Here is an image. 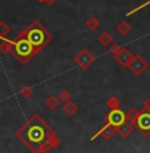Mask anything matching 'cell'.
<instances>
[{
  "label": "cell",
  "mask_w": 150,
  "mask_h": 153,
  "mask_svg": "<svg viewBox=\"0 0 150 153\" xmlns=\"http://www.w3.org/2000/svg\"><path fill=\"white\" fill-rule=\"evenodd\" d=\"M53 132L47 123L40 119L39 114H33L21 128L17 131V137L24 141V144L33 153L36 152H49L47 149L45 140L48 134Z\"/></svg>",
  "instance_id": "1"
},
{
  "label": "cell",
  "mask_w": 150,
  "mask_h": 153,
  "mask_svg": "<svg viewBox=\"0 0 150 153\" xmlns=\"http://www.w3.org/2000/svg\"><path fill=\"white\" fill-rule=\"evenodd\" d=\"M21 36H24L25 39L31 43V45L35 48V51L39 53L40 49L44 48L51 40V35L44 27H41L37 22H33L29 27H27L24 31L20 32Z\"/></svg>",
  "instance_id": "2"
},
{
  "label": "cell",
  "mask_w": 150,
  "mask_h": 153,
  "mask_svg": "<svg viewBox=\"0 0 150 153\" xmlns=\"http://www.w3.org/2000/svg\"><path fill=\"white\" fill-rule=\"evenodd\" d=\"M12 44H13L12 53L21 64H27L29 59H32L37 53L33 47L31 45V43H29L24 36H21L20 33L12 40Z\"/></svg>",
  "instance_id": "3"
},
{
  "label": "cell",
  "mask_w": 150,
  "mask_h": 153,
  "mask_svg": "<svg viewBox=\"0 0 150 153\" xmlns=\"http://www.w3.org/2000/svg\"><path fill=\"white\" fill-rule=\"evenodd\" d=\"M149 67V63L142 57L141 55H133V59H132L130 64H129L128 68L133 72V75L136 76H141Z\"/></svg>",
  "instance_id": "4"
},
{
  "label": "cell",
  "mask_w": 150,
  "mask_h": 153,
  "mask_svg": "<svg viewBox=\"0 0 150 153\" xmlns=\"http://www.w3.org/2000/svg\"><path fill=\"white\" fill-rule=\"evenodd\" d=\"M95 60H96V57L90 53L88 49H81V51L75 56V63L77 64L81 69H88L95 63Z\"/></svg>",
  "instance_id": "5"
},
{
  "label": "cell",
  "mask_w": 150,
  "mask_h": 153,
  "mask_svg": "<svg viewBox=\"0 0 150 153\" xmlns=\"http://www.w3.org/2000/svg\"><path fill=\"white\" fill-rule=\"evenodd\" d=\"M136 129H138L140 133L143 134V136H149L150 134V111L140 112V117L137 120Z\"/></svg>",
  "instance_id": "6"
},
{
  "label": "cell",
  "mask_w": 150,
  "mask_h": 153,
  "mask_svg": "<svg viewBox=\"0 0 150 153\" xmlns=\"http://www.w3.org/2000/svg\"><path fill=\"white\" fill-rule=\"evenodd\" d=\"M105 121L114 125V126H120L122 123L126 121V113H123L121 109L110 111L109 113L105 116Z\"/></svg>",
  "instance_id": "7"
},
{
  "label": "cell",
  "mask_w": 150,
  "mask_h": 153,
  "mask_svg": "<svg viewBox=\"0 0 150 153\" xmlns=\"http://www.w3.org/2000/svg\"><path fill=\"white\" fill-rule=\"evenodd\" d=\"M114 59H116V61L121 67H125V68H128L129 64H130V61H132V59H133V53H132L129 49L121 48L118 51V53L114 56Z\"/></svg>",
  "instance_id": "8"
},
{
  "label": "cell",
  "mask_w": 150,
  "mask_h": 153,
  "mask_svg": "<svg viewBox=\"0 0 150 153\" xmlns=\"http://www.w3.org/2000/svg\"><path fill=\"white\" fill-rule=\"evenodd\" d=\"M133 131H134V125L130 124L129 121H125V123H122L120 126H117V133H118L120 136L122 137V139H126V137H129Z\"/></svg>",
  "instance_id": "9"
},
{
  "label": "cell",
  "mask_w": 150,
  "mask_h": 153,
  "mask_svg": "<svg viewBox=\"0 0 150 153\" xmlns=\"http://www.w3.org/2000/svg\"><path fill=\"white\" fill-rule=\"evenodd\" d=\"M45 107L48 108L49 111H56L58 107H60V104H61V101H60V99H58V96H55V95H51V96H48L45 100Z\"/></svg>",
  "instance_id": "10"
},
{
  "label": "cell",
  "mask_w": 150,
  "mask_h": 153,
  "mask_svg": "<svg viewBox=\"0 0 150 153\" xmlns=\"http://www.w3.org/2000/svg\"><path fill=\"white\" fill-rule=\"evenodd\" d=\"M117 133V126L109 124V123H106V128L104 129V132H102L101 137L104 139L105 141H110L114 137V134Z\"/></svg>",
  "instance_id": "11"
},
{
  "label": "cell",
  "mask_w": 150,
  "mask_h": 153,
  "mask_svg": "<svg viewBox=\"0 0 150 153\" xmlns=\"http://www.w3.org/2000/svg\"><path fill=\"white\" fill-rule=\"evenodd\" d=\"M140 112L137 108H130L128 112H126V121H129L130 124L134 125V128H136V124H137V120L138 117H140Z\"/></svg>",
  "instance_id": "12"
},
{
  "label": "cell",
  "mask_w": 150,
  "mask_h": 153,
  "mask_svg": "<svg viewBox=\"0 0 150 153\" xmlns=\"http://www.w3.org/2000/svg\"><path fill=\"white\" fill-rule=\"evenodd\" d=\"M77 111H78V105L76 104L75 101H72V100L63 105V112L67 114V116H73Z\"/></svg>",
  "instance_id": "13"
},
{
  "label": "cell",
  "mask_w": 150,
  "mask_h": 153,
  "mask_svg": "<svg viewBox=\"0 0 150 153\" xmlns=\"http://www.w3.org/2000/svg\"><path fill=\"white\" fill-rule=\"evenodd\" d=\"M98 43L102 47H105V48H109L112 44H113V36H112L109 32H102L98 36Z\"/></svg>",
  "instance_id": "14"
},
{
  "label": "cell",
  "mask_w": 150,
  "mask_h": 153,
  "mask_svg": "<svg viewBox=\"0 0 150 153\" xmlns=\"http://www.w3.org/2000/svg\"><path fill=\"white\" fill-rule=\"evenodd\" d=\"M12 48H13L12 40L1 39V42H0V52H1L3 55H7V53H10V52H12Z\"/></svg>",
  "instance_id": "15"
},
{
  "label": "cell",
  "mask_w": 150,
  "mask_h": 153,
  "mask_svg": "<svg viewBox=\"0 0 150 153\" xmlns=\"http://www.w3.org/2000/svg\"><path fill=\"white\" fill-rule=\"evenodd\" d=\"M117 32H118L120 35H122V36H126V35H129V32L132 31V27L130 24H129L128 22H125V20H122V22H120L118 24H117Z\"/></svg>",
  "instance_id": "16"
},
{
  "label": "cell",
  "mask_w": 150,
  "mask_h": 153,
  "mask_svg": "<svg viewBox=\"0 0 150 153\" xmlns=\"http://www.w3.org/2000/svg\"><path fill=\"white\" fill-rule=\"evenodd\" d=\"M106 105L109 107L110 111H116V109H120L121 101H120V99L117 97V96H110V97L106 100Z\"/></svg>",
  "instance_id": "17"
},
{
  "label": "cell",
  "mask_w": 150,
  "mask_h": 153,
  "mask_svg": "<svg viewBox=\"0 0 150 153\" xmlns=\"http://www.w3.org/2000/svg\"><path fill=\"white\" fill-rule=\"evenodd\" d=\"M85 25H86V28H89L90 31H96V29L100 28L101 23H100V20L97 19V17L92 16V17H89V19L85 22Z\"/></svg>",
  "instance_id": "18"
},
{
  "label": "cell",
  "mask_w": 150,
  "mask_h": 153,
  "mask_svg": "<svg viewBox=\"0 0 150 153\" xmlns=\"http://www.w3.org/2000/svg\"><path fill=\"white\" fill-rule=\"evenodd\" d=\"M19 93H20V96H21L23 99H28V97H31L32 96L33 89H32L29 85H23V87L19 89Z\"/></svg>",
  "instance_id": "19"
},
{
  "label": "cell",
  "mask_w": 150,
  "mask_h": 153,
  "mask_svg": "<svg viewBox=\"0 0 150 153\" xmlns=\"http://www.w3.org/2000/svg\"><path fill=\"white\" fill-rule=\"evenodd\" d=\"M10 32H11L10 25L5 22H0V39H5V36H7Z\"/></svg>",
  "instance_id": "20"
},
{
  "label": "cell",
  "mask_w": 150,
  "mask_h": 153,
  "mask_svg": "<svg viewBox=\"0 0 150 153\" xmlns=\"http://www.w3.org/2000/svg\"><path fill=\"white\" fill-rule=\"evenodd\" d=\"M58 99H60V101L63 102V104H65V102H68L72 100V95H70L69 91H61L60 93H58Z\"/></svg>",
  "instance_id": "21"
},
{
  "label": "cell",
  "mask_w": 150,
  "mask_h": 153,
  "mask_svg": "<svg viewBox=\"0 0 150 153\" xmlns=\"http://www.w3.org/2000/svg\"><path fill=\"white\" fill-rule=\"evenodd\" d=\"M148 5H150V0H148V1H145V3H142L141 5H138V7H136L134 10H132L130 12H128L126 13V16H132L133 13H136V12H138V11H141V10H143L145 7H148Z\"/></svg>",
  "instance_id": "22"
},
{
  "label": "cell",
  "mask_w": 150,
  "mask_h": 153,
  "mask_svg": "<svg viewBox=\"0 0 150 153\" xmlns=\"http://www.w3.org/2000/svg\"><path fill=\"white\" fill-rule=\"evenodd\" d=\"M121 48H122L121 45H118V44L113 43V44H112V45L109 47V51H110V53L113 55V56H116L117 53H118V51H120V49H121Z\"/></svg>",
  "instance_id": "23"
},
{
  "label": "cell",
  "mask_w": 150,
  "mask_h": 153,
  "mask_svg": "<svg viewBox=\"0 0 150 153\" xmlns=\"http://www.w3.org/2000/svg\"><path fill=\"white\" fill-rule=\"evenodd\" d=\"M143 112H148L150 111V97H146L145 100H143V104H142V109Z\"/></svg>",
  "instance_id": "24"
},
{
  "label": "cell",
  "mask_w": 150,
  "mask_h": 153,
  "mask_svg": "<svg viewBox=\"0 0 150 153\" xmlns=\"http://www.w3.org/2000/svg\"><path fill=\"white\" fill-rule=\"evenodd\" d=\"M55 1H56V0H44V3H45V4H48V5H52Z\"/></svg>",
  "instance_id": "25"
},
{
  "label": "cell",
  "mask_w": 150,
  "mask_h": 153,
  "mask_svg": "<svg viewBox=\"0 0 150 153\" xmlns=\"http://www.w3.org/2000/svg\"><path fill=\"white\" fill-rule=\"evenodd\" d=\"M36 153H48V152H36Z\"/></svg>",
  "instance_id": "26"
},
{
  "label": "cell",
  "mask_w": 150,
  "mask_h": 153,
  "mask_svg": "<svg viewBox=\"0 0 150 153\" xmlns=\"http://www.w3.org/2000/svg\"><path fill=\"white\" fill-rule=\"evenodd\" d=\"M37 1H40V3H43V1H44V0H37Z\"/></svg>",
  "instance_id": "27"
},
{
  "label": "cell",
  "mask_w": 150,
  "mask_h": 153,
  "mask_svg": "<svg viewBox=\"0 0 150 153\" xmlns=\"http://www.w3.org/2000/svg\"><path fill=\"white\" fill-rule=\"evenodd\" d=\"M13 153H17V152H13Z\"/></svg>",
  "instance_id": "28"
}]
</instances>
